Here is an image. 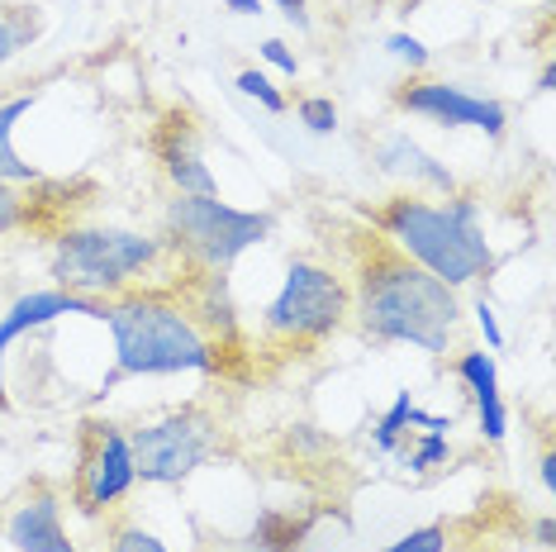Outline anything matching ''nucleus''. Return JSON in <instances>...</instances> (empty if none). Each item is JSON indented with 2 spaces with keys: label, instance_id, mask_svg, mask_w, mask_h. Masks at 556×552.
Masks as SVG:
<instances>
[{
  "label": "nucleus",
  "instance_id": "f257e3e1",
  "mask_svg": "<svg viewBox=\"0 0 556 552\" xmlns=\"http://www.w3.org/2000/svg\"><path fill=\"white\" fill-rule=\"evenodd\" d=\"M352 319L371 343H409L438 357L462 329V300L447 281L404 258L395 243L366 238L357 253Z\"/></svg>",
  "mask_w": 556,
  "mask_h": 552
},
{
  "label": "nucleus",
  "instance_id": "f03ea898",
  "mask_svg": "<svg viewBox=\"0 0 556 552\" xmlns=\"http://www.w3.org/2000/svg\"><path fill=\"white\" fill-rule=\"evenodd\" d=\"M386 243H395L409 262H419L424 272H433L438 281L471 286L476 276L495 267V248H490L485 229H480V205L471 196L452 191L447 205H433L424 196H390L371 215Z\"/></svg>",
  "mask_w": 556,
  "mask_h": 552
},
{
  "label": "nucleus",
  "instance_id": "7ed1b4c3",
  "mask_svg": "<svg viewBox=\"0 0 556 552\" xmlns=\"http://www.w3.org/2000/svg\"><path fill=\"white\" fill-rule=\"evenodd\" d=\"M100 324L110 329L115 343V367L105 372L110 391L124 376H181V372H219V348L195 329V319L186 315L167 296H138L124 291L105 300Z\"/></svg>",
  "mask_w": 556,
  "mask_h": 552
},
{
  "label": "nucleus",
  "instance_id": "20e7f679",
  "mask_svg": "<svg viewBox=\"0 0 556 552\" xmlns=\"http://www.w3.org/2000/svg\"><path fill=\"white\" fill-rule=\"evenodd\" d=\"M157 258H162V238L134 229H62L53 243V281L58 291L86 300H105V296L115 300Z\"/></svg>",
  "mask_w": 556,
  "mask_h": 552
},
{
  "label": "nucleus",
  "instance_id": "39448f33",
  "mask_svg": "<svg viewBox=\"0 0 556 552\" xmlns=\"http://www.w3.org/2000/svg\"><path fill=\"white\" fill-rule=\"evenodd\" d=\"M276 229L271 210H238L219 196L167 200V238L195 272H229L248 248L267 243Z\"/></svg>",
  "mask_w": 556,
  "mask_h": 552
},
{
  "label": "nucleus",
  "instance_id": "423d86ee",
  "mask_svg": "<svg viewBox=\"0 0 556 552\" xmlns=\"http://www.w3.org/2000/svg\"><path fill=\"white\" fill-rule=\"evenodd\" d=\"M352 319V286L314 258H295L281 276V291L262 310V334L286 348H314Z\"/></svg>",
  "mask_w": 556,
  "mask_h": 552
},
{
  "label": "nucleus",
  "instance_id": "0eeeda50",
  "mask_svg": "<svg viewBox=\"0 0 556 552\" xmlns=\"http://www.w3.org/2000/svg\"><path fill=\"white\" fill-rule=\"evenodd\" d=\"M134 472L143 486H181L219 453V419L205 405H181L143 424L134 438Z\"/></svg>",
  "mask_w": 556,
  "mask_h": 552
},
{
  "label": "nucleus",
  "instance_id": "6e6552de",
  "mask_svg": "<svg viewBox=\"0 0 556 552\" xmlns=\"http://www.w3.org/2000/svg\"><path fill=\"white\" fill-rule=\"evenodd\" d=\"M138 486L129 434L110 419H86L77 429V481H72V505L86 519H100Z\"/></svg>",
  "mask_w": 556,
  "mask_h": 552
},
{
  "label": "nucleus",
  "instance_id": "1a4fd4ad",
  "mask_svg": "<svg viewBox=\"0 0 556 552\" xmlns=\"http://www.w3.org/2000/svg\"><path fill=\"white\" fill-rule=\"evenodd\" d=\"M395 105L433 124H447V129H480L485 138H504V129H509L500 100L476 96L457 81H404L395 91Z\"/></svg>",
  "mask_w": 556,
  "mask_h": 552
},
{
  "label": "nucleus",
  "instance_id": "9d476101",
  "mask_svg": "<svg viewBox=\"0 0 556 552\" xmlns=\"http://www.w3.org/2000/svg\"><path fill=\"white\" fill-rule=\"evenodd\" d=\"M105 300H86V296H72V291H24L15 305L0 315V410H5V357L10 348L20 343L24 334L34 329H48L58 319H72V315H86V319H100Z\"/></svg>",
  "mask_w": 556,
  "mask_h": 552
},
{
  "label": "nucleus",
  "instance_id": "9b49d317",
  "mask_svg": "<svg viewBox=\"0 0 556 552\" xmlns=\"http://www.w3.org/2000/svg\"><path fill=\"white\" fill-rule=\"evenodd\" d=\"M153 148H157V162H162V172H167V181L176 186V196H219V181H214V172L205 167V153H200L191 115L176 110V115L157 129Z\"/></svg>",
  "mask_w": 556,
  "mask_h": 552
},
{
  "label": "nucleus",
  "instance_id": "f8f14e48",
  "mask_svg": "<svg viewBox=\"0 0 556 552\" xmlns=\"http://www.w3.org/2000/svg\"><path fill=\"white\" fill-rule=\"evenodd\" d=\"M5 543L15 552H81L67 538V529H62V500H58V491H48V486L29 491L10 510Z\"/></svg>",
  "mask_w": 556,
  "mask_h": 552
},
{
  "label": "nucleus",
  "instance_id": "ddd939ff",
  "mask_svg": "<svg viewBox=\"0 0 556 552\" xmlns=\"http://www.w3.org/2000/svg\"><path fill=\"white\" fill-rule=\"evenodd\" d=\"M457 376H462L466 396H471V405H476L480 438H485V443H504V438H509V410H504L495 353H485V348H471V353H462L457 357Z\"/></svg>",
  "mask_w": 556,
  "mask_h": 552
},
{
  "label": "nucleus",
  "instance_id": "4468645a",
  "mask_svg": "<svg viewBox=\"0 0 556 552\" xmlns=\"http://www.w3.org/2000/svg\"><path fill=\"white\" fill-rule=\"evenodd\" d=\"M181 310L195 319V329L205 334L214 348H224V343H233L238 338V305H233L229 276L224 272H195L191 296H186Z\"/></svg>",
  "mask_w": 556,
  "mask_h": 552
},
{
  "label": "nucleus",
  "instance_id": "2eb2a0df",
  "mask_svg": "<svg viewBox=\"0 0 556 552\" xmlns=\"http://www.w3.org/2000/svg\"><path fill=\"white\" fill-rule=\"evenodd\" d=\"M376 162H381L386 172H404L409 181H428V186H438V191H457V177L447 172V162H438V158H428L414 138H404V134H395V138H386L381 148H376Z\"/></svg>",
  "mask_w": 556,
  "mask_h": 552
},
{
  "label": "nucleus",
  "instance_id": "dca6fc26",
  "mask_svg": "<svg viewBox=\"0 0 556 552\" xmlns=\"http://www.w3.org/2000/svg\"><path fill=\"white\" fill-rule=\"evenodd\" d=\"M39 105V91H29V96H10L5 105H0V181L5 186H39V167L34 162H24L15 153V124L29 115V110Z\"/></svg>",
  "mask_w": 556,
  "mask_h": 552
},
{
  "label": "nucleus",
  "instance_id": "f3484780",
  "mask_svg": "<svg viewBox=\"0 0 556 552\" xmlns=\"http://www.w3.org/2000/svg\"><path fill=\"white\" fill-rule=\"evenodd\" d=\"M414 424H419V429L447 434V429H452V414H428V410L414 405V396H409V391H400V396H395V405H390L381 419H376V434H371L376 453H400L404 434H409Z\"/></svg>",
  "mask_w": 556,
  "mask_h": 552
},
{
  "label": "nucleus",
  "instance_id": "a211bd4d",
  "mask_svg": "<svg viewBox=\"0 0 556 552\" xmlns=\"http://www.w3.org/2000/svg\"><path fill=\"white\" fill-rule=\"evenodd\" d=\"M309 519H295V510H262L252 524V548L257 552H290L305 548Z\"/></svg>",
  "mask_w": 556,
  "mask_h": 552
},
{
  "label": "nucleus",
  "instance_id": "6ab92c4d",
  "mask_svg": "<svg viewBox=\"0 0 556 552\" xmlns=\"http://www.w3.org/2000/svg\"><path fill=\"white\" fill-rule=\"evenodd\" d=\"M238 91H243L248 100H257V105L262 110H267V115H286V96L281 91H276V86H271V77H267V72H257V67H243V72H238Z\"/></svg>",
  "mask_w": 556,
  "mask_h": 552
},
{
  "label": "nucleus",
  "instance_id": "aec40b11",
  "mask_svg": "<svg viewBox=\"0 0 556 552\" xmlns=\"http://www.w3.org/2000/svg\"><path fill=\"white\" fill-rule=\"evenodd\" d=\"M295 115H300V124H305V134H314V138H328L338 129V105L328 96H305L295 105Z\"/></svg>",
  "mask_w": 556,
  "mask_h": 552
},
{
  "label": "nucleus",
  "instance_id": "412c9836",
  "mask_svg": "<svg viewBox=\"0 0 556 552\" xmlns=\"http://www.w3.org/2000/svg\"><path fill=\"white\" fill-rule=\"evenodd\" d=\"M447 434H438V429H424V438L414 443V453H404V467L409 472H433L438 462H447Z\"/></svg>",
  "mask_w": 556,
  "mask_h": 552
},
{
  "label": "nucleus",
  "instance_id": "4be33fe9",
  "mask_svg": "<svg viewBox=\"0 0 556 552\" xmlns=\"http://www.w3.org/2000/svg\"><path fill=\"white\" fill-rule=\"evenodd\" d=\"M105 552H172V548L162 543L157 534L138 529V524H115V529H110V548Z\"/></svg>",
  "mask_w": 556,
  "mask_h": 552
},
{
  "label": "nucleus",
  "instance_id": "5701e85b",
  "mask_svg": "<svg viewBox=\"0 0 556 552\" xmlns=\"http://www.w3.org/2000/svg\"><path fill=\"white\" fill-rule=\"evenodd\" d=\"M381 552H447V529H442V524H424V529L400 534L395 543H386Z\"/></svg>",
  "mask_w": 556,
  "mask_h": 552
},
{
  "label": "nucleus",
  "instance_id": "b1692460",
  "mask_svg": "<svg viewBox=\"0 0 556 552\" xmlns=\"http://www.w3.org/2000/svg\"><path fill=\"white\" fill-rule=\"evenodd\" d=\"M24 224H29V196H20L15 186L0 181V238L24 229Z\"/></svg>",
  "mask_w": 556,
  "mask_h": 552
},
{
  "label": "nucleus",
  "instance_id": "393cba45",
  "mask_svg": "<svg viewBox=\"0 0 556 552\" xmlns=\"http://www.w3.org/2000/svg\"><path fill=\"white\" fill-rule=\"evenodd\" d=\"M386 53L395 58V62H404L409 72H424V67H428V48L414 39V34H390V39H386Z\"/></svg>",
  "mask_w": 556,
  "mask_h": 552
},
{
  "label": "nucleus",
  "instance_id": "a878e982",
  "mask_svg": "<svg viewBox=\"0 0 556 552\" xmlns=\"http://www.w3.org/2000/svg\"><path fill=\"white\" fill-rule=\"evenodd\" d=\"M476 329L485 334V353H500V348H504V329H500L495 310H490L485 300H476Z\"/></svg>",
  "mask_w": 556,
  "mask_h": 552
},
{
  "label": "nucleus",
  "instance_id": "bb28decb",
  "mask_svg": "<svg viewBox=\"0 0 556 552\" xmlns=\"http://www.w3.org/2000/svg\"><path fill=\"white\" fill-rule=\"evenodd\" d=\"M262 58H267L276 72H286V77H300V58L290 53L286 39H267V43H262Z\"/></svg>",
  "mask_w": 556,
  "mask_h": 552
},
{
  "label": "nucleus",
  "instance_id": "cd10ccee",
  "mask_svg": "<svg viewBox=\"0 0 556 552\" xmlns=\"http://www.w3.org/2000/svg\"><path fill=\"white\" fill-rule=\"evenodd\" d=\"M20 39H24V34L15 29V24H10L5 15H0V67H5V62L10 58H15V48H20Z\"/></svg>",
  "mask_w": 556,
  "mask_h": 552
},
{
  "label": "nucleus",
  "instance_id": "c85d7f7f",
  "mask_svg": "<svg viewBox=\"0 0 556 552\" xmlns=\"http://www.w3.org/2000/svg\"><path fill=\"white\" fill-rule=\"evenodd\" d=\"M276 10H281V15H286L290 24H300V29H305V24H309V15H305V10H309V0H276Z\"/></svg>",
  "mask_w": 556,
  "mask_h": 552
},
{
  "label": "nucleus",
  "instance_id": "c756f323",
  "mask_svg": "<svg viewBox=\"0 0 556 552\" xmlns=\"http://www.w3.org/2000/svg\"><path fill=\"white\" fill-rule=\"evenodd\" d=\"M538 476H542V486H547V495H556V453L547 448L542 453V462H538Z\"/></svg>",
  "mask_w": 556,
  "mask_h": 552
},
{
  "label": "nucleus",
  "instance_id": "7c9ffc66",
  "mask_svg": "<svg viewBox=\"0 0 556 552\" xmlns=\"http://www.w3.org/2000/svg\"><path fill=\"white\" fill-rule=\"evenodd\" d=\"M533 538H538L542 548H552V543H556V519H552V514H542V519L533 524Z\"/></svg>",
  "mask_w": 556,
  "mask_h": 552
},
{
  "label": "nucleus",
  "instance_id": "2f4dec72",
  "mask_svg": "<svg viewBox=\"0 0 556 552\" xmlns=\"http://www.w3.org/2000/svg\"><path fill=\"white\" fill-rule=\"evenodd\" d=\"M233 15H262V0H224Z\"/></svg>",
  "mask_w": 556,
  "mask_h": 552
},
{
  "label": "nucleus",
  "instance_id": "473e14b6",
  "mask_svg": "<svg viewBox=\"0 0 556 552\" xmlns=\"http://www.w3.org/2000/svg\"><path fill=\"white\" fill-rule=\"evenodd\" d=\"M552 86H556V67H547V72H542V81H538V91H542V96H547V91H552Z\"/></svg>",
  "mask_w": 556,
  "mask_h": 552
},
{
  "label": "nucleus",
  "instance_id": "72a5a7b5",
  "mask_svg": "<svg viewBox=\"0 0 556 552\" xmlns=\"http://www.w3.org/2000/svg\"><path fill=\"white\" fill-rule=\"evenodd\" d=\"M290 552H305V548H290Z\"/></svg>",
  "mask_w": 556,
  "mask_h": 552
}]
</instances>
